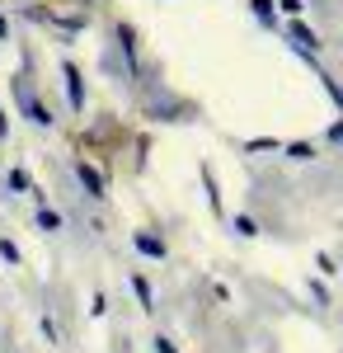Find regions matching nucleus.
Instances as JSON below:
<instances>
[{
  "label": "nucleus",
  "instance_id": "f257e3e1",
  "mask_svg": "<svg viewBox=\"0 0 343 353\" xmlns=\"http://www.w3.org/2000/svg\"><path fill=\"white\" fill-rule=\"evenodd\" d=\"M61 76H66V94H71V109H85V85H80V71L66 61L61 66Z\"/></svg>",
  "mask_w": 343,
  "mask_h": 353
},
{
  "label": "nucleus",
  "instance_id": "f03ea898",
  "mask_svg": "<svg viewBox=\"0 0 343 353\" xmlns=\"http://www.w3.org/2000/svg\"><path fill=\"white\" fill-rule=\"evenodd\" d=\"M76 174H80V184L90 189V198H104V174H99L94 165H85V161H80V165H76Z\"/></svg>",
  "mask_w": 343,
  "mask_h": 353
},
{
  "label": "nucleus",
  "instance_id": "7ed1b4c3",
  "mask_svg": "<svg viewBox=\"0 0 343 353\" xmlns=\"http://www.w3.org/2000/svg\"><path fill=\"white\" fill-rule=\"evenodd\" d=\"M132 241H136V250H141V254H151V259H165V241H156L151 231H136Z\"/></svg>",
  "mask_w": 343,
  "mask_h": 353
},
{
  "label": "nucleus",
  "instance_id": "20e7f679",
  "mask_svg": "<svg viewBox=\"0 0 343 353\" xmlns=\"http://www.w3.org/2000/svg\"><path fill=\"white\" fill-rule=\"evenodd\" d=\"M24 113H28V118H33V123H38V128H48V123H52V113L43 109V104H38L33 94H24Z\"/></svg>",
  "mask_w": 343,
  "mask_h": 353
},
{
  "label": "nucleus",
  "instance_id": "39448f33",
  "mask_svg": "<svg viewBox=\"0 0 343 353\" xmlns=\"http://www.w3.org/2000/svg\"><path fill=\"white\" fill-rule=\"evenodd\" d=\"M291 38H296L301 48H311V52H315V48H320V38H315V33H311V28H306V24H291Z\"/></svg>",
  "mask_w": 343,
  "mask_h": 353
},
{
  "label": "nucleus",
  "instance_id": "423d86ee",
  "mask_svg": "<svg viewBox=\"0 0 343 353\" xmlns=\"http://www.w3.org/2000/svg\"><path fill=\"white\" fill-rule=\"evenodd\" d=\"M132 288H136V297H141V306L151 311V283H146V278H132Z\"/></svg>",
  "mask_w": 343,
  "mask_h": 353
},
{
  "label": "nucleus",
  "instance_id": "0eeeda50",
  "mask_svg": "<svg viewBox=\"0 0 343 353\" xmlns=\"http://www.w3.org/2000/svg\"><path fill=\"white\" fill-rule=\"evenodd\" d=\"M249 5H254V14H259L264 24H273V0H249Z\"/></svg>",
  "mask_w": 343,
  "mask_h": 353
},
{
  "label": "nucleus",
  "instance_id": "6e6552de",
  "mask_svg": "<svg viewBox=\"0 0 343 353\" xmlns=\"http://www.w3.org/2000/svg\"><path fill=\"white\" fill-rule=\"evenodd\" d=\"M38 221H43V231H56V226H61V217H56V212H48V208L38 212Z\"/></svg>",
  "mask_w": 343,
  "mask_h": 353
},
{
  "label": "nucleus",
  "instance_id": "1a4fd4ad",
  "mask_svg": "<svg viewBox=\"0 0 343 353\" xmlns=\"http://www.w3.org/2000/svg\"><path fill=\"white\" fill-rule=\"evenodd\" d=\"M236 231H240V236H259V226H254L249 217H236Z\"/></svg>",
  "mask_w": 343,
  "mask_h": 353
},
{
  "label": "nucleus",
  "instance_id": "9d476101",
  "mask_svg": "<svg viewBox=\"0 0 343 353\" xmlns=\"http://www.w3.org/2000/svg\"><path fill=\"white\" fill-rule=\"evenodd\" d=\"M0 254H5L10 264H19V250H14V245H10V241H0Z\"/></svg>",
  "mask_w": 343,
  "mask_h": 353
},
{
  "label": "nucleus",
  "instance_id": "9b49d317",
  "mask_svg": "<svg viewBox=\"0 0 343 353\" xmlns=\"http://www.w3.org/2000/svg\"><path fill=\"white\" fill-rule=\"evenodd\" d=\"M278 5H282L287 14H301V0H278Z\"/></svg>",
  "mask_w": 343,
  "mask_h": 353
},
{
  "label": "nucleus",
  "instance_id": "f8f14e48",
  "mask_svg": "<svg viewBox=\"0 0 343 353\" xmlns=\"http://www.w3.org/2000/svg\"><path fill=\"white\" fill-rule=\"evenodd\" d=\"M156 353H179V349H174L169 339H156Z\"/></svg>",
  "mask_w": 343,
  "mask_h": 353
},
{
  "label": "nucleus",
  "instance_id": "ddd939ff",
  "mask_svg": "<svg viewBox=\"0 0 343 353\" xmlns=\"http://www.w3.org/2000/svg\"><path fill=\"white\" fill-rule=\"evenodd\" d=\"M0 132H5V109H0Z\"/></svg>",
  "mask_w": 343,
  "mask_h": 353
},
{
  "label": "nucleus",
  "instance_id": "4468645a",
  "mask_svg": "<svg viewBox=\"0 0 343 353\" xmlns=\"http://www.w3.org/2000/svg\"><path fill=\"white\" fill-rule=\"evenodd\" d=\"M0 38H5V19H0Z\"/></svg>",
  "mask_w": 343,
  "mask_h": 353
}]
</instances>
